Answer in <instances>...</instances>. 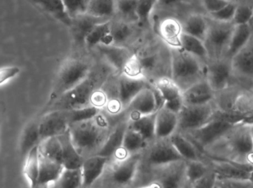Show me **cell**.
<instances>
[{"instance_id":"obj_1","label":"cell","mask_w":253,"mask_h":188,"mask_svg":"<svg viewBox=\"0 0 253 188\" xmlns=\"http://www.w3.org/2000/svg\"><path fill=\"white\" fill-rule=\"evenodd\" d=\"M253 124H236L224 137L210 146L209 152L218 160L253 166Z\"/></svg>"},{"instance_id":"obj_2","label":"cell","mask_w":253,"mask_h":188,"mask_svg":"<svg viewBox=\"0 0 253 188\" xmlns=\"http://www.w3.org/2000/svg\"><path fill=\"white\" fill-rule=\"evenodd\" d=\"M110 130L109 121L99 113L91 119L73 124L69 132L74 146L84 157L85 154L94 151L97 154L111 132Z\"/></svg>"},{"instance_id":"obj_3","label":"cell","mask_w":253,"mask_h":188,"mask_svg":"<svg viewBox=\"0 0 253 188\" xmlns=\"http://www.w3.org/2000/svg\"><path fill=\"white\" fill-rule=\"evenodd\" d=\"M171 77L184 91L199 81L205 79L206 64L181 48L170 49Z\"/></svg>"},{"instance_id":"obj_4","label":"cell","mask_w":253,"mask_h":188,"mask_svg":"<svg viewBox=\"0 0 253 188\" xmlns=\"http://www.w3.org/2000/svg\"><path fill=\"white\" fill-rule=\"evenodd\" d=\"M100 75L90 72V75L83 82L70 91L58 97L57 99L46 104L40 115L52 111L71 110L90 106V102L92 94L96 90L100 89Z\"/></svg>"},{"instance_id":"obj_5","label":"cell","mask_w":253,"mask_h":188,"mask_svg":"<svg viewBox=\"0 0 253 188\" xmlns=\"http://www.w3.org/2000/svg\"><path fill=\"white\" fill-rule=\"evenodd\" d=\"M90 72V65L84 61L68 59L64 62L56 75L47 104L77 87L87 78Z\"/></svg>"},{"instance_id":"obj_6","label":"cell","mask_w":253,"mask_h":188,"mask_svg":"<svg viewBox=\"0 0 253 188\" xmlns=\"http://www.w3.org/2000/svg\"><path fill=\"white\" fill-rule=\"evenodd\" d=\"M78 109L52 111L40 117V131L42 141L50 137L62 135L73 124L80 122Z\"/></svg>"},{"instance_id":"obj_7","label":"cell","mask_w":253,"mask_h":188,"mask_svg":"<svg viewBox=\"0 0 253 188\" xmlns=\"http://www.w3.org/2000/svg\"><path fill=\"white\" fill-rule=\"evenodd\" d=\"M208 19V31L205 38V46L209 54V61L218 60L225 56L236 25L233 22H218L209 16Z\"/></svg>"},{"instance_id":"obj_8","label":"cell","mask_w":253,"mask_h":188,"mask_svg":"<svg viewBox=\"0 0 253 188\" xmlns=\"http://www.w3.org/2000/svg\"><path fill=\"white\" fill-rule=\"evenodd\" d=\"M236 125V124L227 121L221 116L218 109H216L211 121L200 128L187 134L191 137L199 147L207 149L218 141Z\"/></svg>"},{"instance_id":"obj_9","label":"cell","mask_w":253,"mask_h":188,"mask_svg":"<svg viewBox=\"0 0 253 188\" xmlns=\"http://www.w3.org/2000/svg\"><path fill=\"white\" fill-rule=\"evenodd\" d=\"M216 109L214 101L197 106L184 105L178 114L177 131L187 133L200 128L211 121Z\"/></svg>"},{"instance_id":"obj_10","label":"cell","mask_w":253,"mask_h":188,"mask_svg":"<svg viewBox=\"0 0 253 188\" xmlns=\"http://www.w3.org/2000/svg\"><path fill=\"white\" fill-rule=\"evenodd\" d=\"M205 79L215 94L228 88L233 79L231 60L223 58L209 61L205 66Z\"/></svg>"},{"instance_id":"obj_11","label":"cell","mask_w":253,"mask_h":188,"mask_svg":"<svg viewBox=\"0 0 253 188\" xmlns=\"http://www.w3.org/2000/svg\"><path fill=\"white\" fill-rule=\"evenodd\" d=\"M141 161V154L131 155L123 161H114L111 166V180L119 187H126L133 182Z\"/></svg>"},{"instance_id":"obj_12","label":"cell","mask_w":253,"mask_h":188,"mask_svg":"<svg viewBox=\"0 0 253 188\" xmlns=\"http://www.w3.org/2000/svg\"><path fill=\"white\" fill-rule=\"evenodd\" d=\"M151 146L147 157L149 165L153 168H159L173 162L184 160L172 146L169 139L156 140Z\"/></svg>"},{"instance_id":"obj_13","label":"cell","mask_w":253,"mask_h":188,"mask_svg":"<svg viewBox=\"0 0 253 188\" xmlns=\"http://www.w3.org/2000/svg\"><path fill=\"white\" fill-rule=\"evenodd\" d=\"M159 170L158 177L152 182L157 188H180L186 177V161L181 160L156 168Z\"/></svg>"},{"instance_id":"obj_14","label":"cell","mask_w":253,"mask_h":188,"mask_svg":"<svg viewBox=\"0 0 253 188\" xmlns=\"http://www.w3.org/2000/svg\"><path fill=\"white\" fill-rule=\"evenodd\" d=\"M155 89L162 96L164 107L178 115L184 106L182 91L171 78L162 77L155 84Z\"/></svg>"},{"instance_id":"obj_15","label":"cell","mask_w":253,"mask_h":188,"mask_svg":"<svg viewBox=\"0 0 253 188\" xmlns=\"http://www.w3.org/2000/svg\"><path fill=\"white\" fill-rule=\"evenodd\" d=\"M160 108L154 88L149 87L137 94L126 109L129 113V119H132L154 113Z\"/></svg>"},{"instance_id":"obj_16","label":"cell","mask_w":253,"mask_h":188,"mask_svg":"<svg viewBox=\"0 0 253 188\" xmlns=\"http://www.w3.org/2000/svg\"><path fill=\"white\" fill-rule=\"evenodd\" d=\"M233 78L253 82V34L248 44L231 60Z\"/></svg>"},{"instance_id":"obj_17","label":"cell","mask_w":253,"mask_h":188,"mask_svg":"<svg viewBox=\"0 0 253 188\" xmlns=\"http://www.w3.org/2000/svg\"><path fill=\"white\" fill-rule=\"evenodd\" d=\"M158 63L159 56L157 54L145 56L132 54L122 74L130 78H145L147 74L156 69Z\"/></svg>"},{"instance_id":"obj_18","label":"cell","mask_w":253,"mask_h":188,"mask_svg":"<svg viewBox=\"0 0 253 188\" xmlns=\"http://www.w3.org/2000/svg\"><path fill=\"white\" fill-rule=\"evenodd\" d=\"M108 157L95 155L84 158L81 167L83 174V188H90L104 174L108 162Z\"/></svg>"},{"instance_id":"obj_19","label":"cell","mask_w":253,"mask_h":188,"mask_svg":"<svg viewBox=\"0 0 253 188\" xmlns=\"http://www.w3.org/2000/svg\"><path fill=\"white\" fill-rule=\"evenodd\" d=\"M150 87L145 78H134L121 74L119 80L118 100L123 109L142 90Z\"/></svg>"},{"instance_id":"obj_20","label":"cell","mask_w":253,"mask_h":188,"mask_svg":"<svg viewBox=\"0 0 253 188\" xmlns=\"http://www.w3.org/2000/svg\"><path fill=\"white\" fill-rule=\"evenodd\" d=\"M215 92L211 88L206 79L199 81L182 92L184 105L197 106L213 102Z\"/></svg>"},{"instance_id":"obj_21","label":"cell","mask_w":253,"mask_h":188,"mask_svg":"<svg viewBox=\"0 0 253 188\" xmlns=\"http://www.w3.org/2000/svg\"><path fill=\"white\" fill-rule=\"evenodd\" d=\"M96 47L108 63L121 74L132 56V53L126 47L123 46L100 44Z\"/></svg>"},{"instance_id":"obj_22","label":"cell","mask_w":253,"mask_h":188,"mask_svg":"<svg viewBox=\"0 0 253 188\" xmlns=\"http://www.w3.org/2000/svg\"><path fill=\"white\" fill-rule=\"evenodd\" d=\"M253 168V166L249 165L225 160H216L212 169L218 179L249 180L250 173Z\"/></svg>"},{"instance_id":"obj_23","label":"cell","mask_w":253,"mask_h":188,"mask_svg":"<svg viewBox=\"0 0 253 188\" xmlns=\"http://www.w3.org/2000/svg\"><path fill=\"white\" fill-rule=\"evenodd\" d=\"M40 117L37 116L26 124L21 133L19 147L21 156L25 158L34 148L41 143Z\"/></svg>"},{"instance_id":"obj_24","label":"cell","mask_w":253,"mask_h":188,"mask_svg":"<svg viewBox=\"0 0 253 188\" xmlns=\"http://www.w3.org/2000/svg\"><path fill=\"white\" fill-rule=\"evenodd\" d=\"M178 128V115L162 106L156 118V139H168Z\"/></svg>"},{"instance_id":"obj_25","label":"cell","mask_w":253,"mask_h":188,"mask_svg":"<svg viewBox=\"0 0 253 188\" xmlns=\"http://www.w3.org/2000/svg\"><path fill=\"white\" fill-rule=\"evenodd\" d=\"M40 176L37 188L53 187L65 168L62 164L47 159L40 154Z\"/></svg>"},{"instance_id":"obj_26","label":"cell","mask_w":253,"mask_h":188,"mask_svg":"<svg viewBox=\"0 0 253 188\" xmlns=\"http://www.w3.org/2000/svg\"><path fill=\"white\" fill-rule=\"evenodd\" d=\"M159 35L170 49L181 48L182 24L175 18H166L162 21L159 28Z\"/></svg>"},{"instance_id":"obj_27","label":"cell","mask_w":253,"mask_h":188,"mask_svg":"<svg viewBox=\"0 0 253 188\" xmlns=\"http://www.w3.org/2000/svg\"><path fill=\"white\" fill-rule=\"evenodd\" d=\"M109 19H101L90 16L87 13L80 15L72 19L71 28L73 36L76 42L80 44H84L86 38L91 32L96 25Z\"/></svg>"},{"instance_id":"obj_28","label":"cell","mask_w":253,"mask_h":188,"mask_svg":"<svg viewBox=\"0 0 253 188\" xmlns=\"http://www.w3.org/2000/svg\"><path fill=\"white\" fill-rule=\"evenodd\" d=\"M62 147V165L65 169L81 168L84 157L78 152L71 140L69 130L65 134L58 136Z\"/></svg>"},{"instance_id":"obj_29","label":"cell","mask_w":253,"mask_h":188,"mask_svg":"<svg viewBox=\"0 0 253 188\" xmlns=\"http://www.w3.org/2000/svg\"><path fill=\"white\" fill-rule=\"evenodd\" d=\"M253 34L252 27L248 25H236L232 33L224 58L232 60L238 53L245 48Z\"/></svg>"},{"instance_id":"obj_30","label":"cell","mask_w":253,"mask_h":188,"mask_svg":"<svg viewBox=\"0 0 253 188\" xmlns=\"http://www.w3.org/2000/svg\"><path fill=\"white\" fill-rule=\"evenodd\" d=\"M127 125V121L119 124L110 133L103 146L96 155L105 157L108 159L112 158L114 154L123 147V140Z\"/></svg>"},{"instance_id":"obj_31","label":"cell","mask_w":253,"mask_h":188,"mask_svg":"<svg viewBox=\"0 0 253 188\" xmlns=\"http://www.w3.org/2000/svg\"><path fill=\"white\" fill-rule=\"evenodd\" d=\"M183 32L205 42L208 31V16L200 13L189 15L182 24Z\"/></svg>"},{"instance_id":"obj_32","label":"cell","mask_w":253,"mask_h":188,"mask_svg":"<svg viewBox=\"0 0 253 188\" xmlns=\"http://www.w3.org/2000/svg\"><path fill=\"white\" fill-rule=\"evenodd\" d=\"M40 158L39 146L33 149L24 158L23 174L28 188H37L40 176Z\"/></svg>"},{"instance_id":"obj_33","label":"cell","mask_w":253,"mask_h":188,"mask_svg":"<svg viewBox=\"0 0 253 188\" xmlns=\"http://www.w3.org/2000/svg\"><path fill=\"white\" fill-rule=\"evenodd\" d=\"M156 112L128 120V127L139 133L147 142L156 139Z\"/></svg>"},{"instance_id":"obj_34","label":"cell","mask_w":253,"mask_h":188,"mask_svg":"<svg viewBox=\"0 0 253 188\" xmlns=\"http://www.w3.org/2000/svg\"><path fill=\"white\" fill-rule=\"evenodd\" d=\"M133 33V29L129 22L122 20L111 22V32L107 37L105 43L102 45L123 46ZM100 45V44H99Z\"/></svg>"},{"instance_id":"obj_35","label":"cell","mask_w":253,"mask_h":188,"mask_svg":"<svg viewBox=\"0 0 253 188\" xmlns=\"http://www.w3.org/2000/svg\"><path fill=\"white\" fill-rule=\"evenodd\" d=\"M168 139L184 160H199L196 147L183 133L176 131Z\"/></svg>"},{"instance_id":"obj_36","label":"cell","mask_w":253,"mask_h":188,"mask_svg":"<svg viewBox=\"0 0 253 188\" xmlns=\"http://www.w3.org/2000/svg\"><path fill=\"white\" fill-rule=\"evenodd\" d=\"M181 48L187 53L193 55L205 64L209 62V54L205 42L196 37L183 32L181 36Z\"/></svg>"},{"instance_id":"obj_37","label":"cell","mask_w":253,"mask_h":188,"mask_svg":"<svg viewBox=\"0 0 253 188\" xmlns=\"http://www.w3.org/2000/svg\"><path fill=\"white\" fill-rule=\"evenodd\" d=\"M37 5L63 25L71 27L72 19L68 16L62 0H33Z\"/></svg>"},{"instance_id":"obj_38","label":"cell","mask_w":253,"mask_h":188,"mask_svg":"<svg viewBox=\"0 0 253 188\" xmlns=\"http://www.w3.org/2000/svg\"><path fill=\"white\" fill-rule=\"evenodd\" d=\"M39 152L42 156L62 165V147L59 137H50L42 141L39 145Z\"/></svg>"},{"instance_id":"obj_39","label":"cell","mask_w":253,"mask_h":188,"mask_svg":"<svg viewBox=\"0 0 253 188\" xmlns=\"http://www.w3.org/2000/svg\"><path fill=\"white\" fill-rule=\"evenodd\" d=\"M116 10V0H90L86 13L94 17L109 19Z\"/></svg>"},{"instance_id":"obj_40","label":"cell","mask_w":253,"mask_h":188,"mask_svg":"<svg viewBox=\"0 0 253 188\" xmlns=\"http://www.w3.org/2000/svg\"><path fill=\"white\" fill-rule=\"evenodd\" d=\"M147 140L135 130L128 127L126 128L123 148L129 155H133L140 153L147 146Z\"/></svg>"},{"instance_id":"obj_41","label":"cell","mask_w":253,"mask_h":188,"mask_svg":"<svg viewBox=\"0 0 253 188\" xmlns=\"http://www.w3.org/2000/svg\"><path fill=\"white\" fill-rule=\"evenodd\" d=\"M111 22L109 19L96 25L87 35L84 44L88 48H93L99 44H103L111 32Z\"/></svg>"},{"instance_id":"obj_42","label":"cell","mask_w":253,"mask_h":188,"mask_svg":"<svg viewBox=\"0 0 253 188\" xmlns=\"http://www.w3.org/2000/svg\"><path fill=\"white\" fill-rule=\"evenodd\" d=\"M83 180L81 168L64 169L54 188H83Z\"/></svg>"},{"instance_id":"obj_43","label":"cell","mask_w":253,"mask_h":188,"mask_svg":"<svg viewBox=\"0 0 253 188\" xmlns=\"http://www.w3.org/2000/svg\"><path fill=\"white\" fill-rule=\"evenodd\" d=\"M158 0H138L136 7L137 22L141 26H147L150 23V16Z\"/></svg>"},{"instance_id":"obj_44","label":"cell","mask_w":253,"mask_h":188,"mask_svg":"<svg viewBox=\"0 0 253 188\" xmlns=\"http://www.w3.org/2000/svg\"><path fill=\"white\" fill-rule=\"evenodd\" d=\"M210 170L211 168L200 160L186 161V177L191 183L206 175Z\"/></svg>"},{"instance_id":"obj_45","label":"cell","mask_w":253,"mask_h":188,"mask_svg":"<svg viewBox=\"0 0 253 188\" xmlns=\"http://www.w3.org/2000/svg\"><path fill=\"white\" fill-rule=\"evenodd\" d=\"M138 0H116L117 10L126 22H137L136 7Z\"/></svg>"},{"instance_id":"obj_46","label":"cell","mask_w":253,"mask_h":188,"mask_svg":"<svg viewBox=\"0 0 253 188\" xmlns=\"http://www.w3.org/2000/svg\"><path fill=\"white\" fill-rule=\"evenodd\" d=\"M253 16V2L247 1L237 4L233 22L236 25L251 23Z\"/></svg>"},{"instance_id":"obj_47","label":"cell","mask_w":253,"mask_h":188,"mask_svg":"<svg viewBox=\"0 0 253 188\" xmlns=\"http://www.w3.org/2000/svg\"><path fill=\"white\" fill-rule=\"evenodd\" d=\"M68 16L71 19L87 13L90 0H62Z\"/></svg>"},{"instance_id":"obj_48","label":"cell","mask_w":253,"mask_h":188,"mask_svg":"<svg viewBox=\"0 0 253 188\" xmlns=\"http://www.w3.org/2000/svg\"><path fill=\"white\" fill-rule=\"evenodd\" d=\"M236 7H237L236 3L229 2L227 5L223 7L218 11L208 14L207 16L214 20L218 21V22H233V18H234Z\"/></svg>"},{"instance_id":"obj_49","label":"cell","mask_w":253,"mask_h":188,"mask_svg":"<svg viewBox=\"0 0 253 188\" xmlns=\"http://www.w3.org/2000/svg\"><path fill=\"white\" fill-rule=\"evenodd\" d=\"M214 188H253V184L249 180L217 178Z\"/></svg>"},{"instance_id":"obj_50","label":"cell","mask_w":253,"mask_h":188,"mask_svg":"<svg viewBox=\"0 0 253 188\" xmlns=\"http://www.w3.org/2000/svg\"><path fill=\"white\" fill-rule=\"evenodd\" d=\"M20 72L21 69L17 66H6L0 68V86L11 81Z\"/></svg>"},{"instance_id":"obj_51","label":"cell","mask_w":253,"mask_h":188,"mask_svg":"<svg viewBox=\"0 0 253 188\" xmlns=\"http://www.w3.org/2000/svg\"><path fill=\"white\" fill-rule=\"evenodd\" d=\"M217 180V175L213 170L211 168L209 172L202 178L198 180L193 184V188H214L215 182Z\"/></svg>"},{"instance_id":"obj_52","label":"cell","mask_w":253,"mask_h":188,"mask_svg":"<svg viewBox=\"0 0 253 188\" xmlns=\"http://www.w3.org/2000/svg\"><path fill=\"white\" fill-rule=\"evenodd\" d=\"M101 89V88H100ZM100 89L96 90L92 94L90 105L93 107L100 109L108 104V96Z\"/></svg>"},{"instance_id":"obj_53","label":"cell","mask_w":253,"mask_h":188,"mask_svg":"<svg viewBox=\"0 0 253 188\" xmlns=\"http://www.w3.org/2000/svg\"><path fill=\"white\" fill-rule=\"evenodd\" d=\"M230 1L227 0H202L204 8L208 14L218 11L224 6L227 5Z\"/></svg>"},{"instance_id":"obj_54","label":"cell","mask_w":253,"mask_h":188,"mask_svg":"<svg viewBox=\"0 0 253 188\" xmlns=\"http://www.w3.org/2000/svg\"><path fill=\"white\" fill-rule=\"evenodd\" d=\"M185 0H158L157 5L163 7H171L184 2Z\"/></svg>"},{"instance_id":"obj_55","label":"cell","mask_w":253,"mask_h":188,"mask_svg":"<svg viewBox=\"0 0 253 188\" xmlns=\"http://www.w3.org/2000/svg\"><path fill=\"white\" fill-rule=\"evenodd\" d=\"M4 106L2 103L0 102V126L2 123L3 116H4Z\"/></svg>"},{"instance_id":"obj_56","label":"cell","mask_w":253,"mask_h":188,"mask_svg":"<svg viewBox=\"0 0 253 188\" xmlns=\"http://www.w3.org/2000/svg\"><path fill=\"white\" fill-rule=\"evenodd\" d=\"M180 188H193V184L189 180H186L184 184Z\"/></svg>"},{"instance_id":"obj_57","label":"cell","mask_w":253,"mask_h":188,"mask_svg":"<svg viewBox=\"0 0 253 188\" xmlns=\"http://www.w3.org/2000/svg\"><path fill=\"white\" fill-rule=\"evenodd\" d=\"M227 1H230V2L236 3V4H239V3L242 2H247V1L253 2V0H227Z\"/></svg>"},{"instance_id":"obj_58","label":"cell","mask_w":253,"mask_h":188,"mask_svg":"<svg viewBox=\"0 0 253 188\" xmlns=\"http://www.w3.org/2000/svg\"><path fill=\"white\" fill-rule=\"evenodd\" d=\"M249 180L253 184V168L251 170V173H250Z\"/></svg>"},{"instance_id":"obj_59","label":"cell","mask_w":253,"mask_h":188,"mask_svg":"<svg viewBox=\"0 0 253 188\" xmlns=\"http://www.w3.org/2000/svg\"><path fill=\"white\" fill-rule=\"evenodd\" d=\"M139 188H153L152 186H150V185H147V186H144V187H141Z\"/></svg>"},{"instance_id":"obj_60","label":"cell","mask_w":253,"mask_h":188,"mask_svg":"<svg viewBox=\"0 0 253 188\" xmlns=\"http://www.w3.org/2000/svg\"><path fill=\"white\" fill-rule=\"evenodd\" d=\"M250 25H251V26L252 27L253 31V16L252 20H251V23H250Z\"/></svg>"},{"instance_id":"obj_61","label":"cell","mask_w":253,"mask_h":188,"mask_svg":"<svg viewBox=\"0 0 253 188\" xmlns=\"http://www.w3.org/2000/svg\"><path fill=\"white\" fill-rule=\"evenodd\" d=\"M252 132H253V124L252 125Z\"/></svg>"},{"instance_id":"obj_62","label":"cell","mask_w":253,"mask_h":188,"mask_svg":"<svg viewBox=\"0 0 253 188\" xmlns=\"http://www.w3.org/2000/svg\"><path fill=\"white\" fill-rule=\"evenodd\" d=\"M251 92H252V93H253V90H251Z\"/></svg>"}]
</instances>
